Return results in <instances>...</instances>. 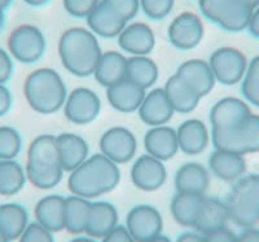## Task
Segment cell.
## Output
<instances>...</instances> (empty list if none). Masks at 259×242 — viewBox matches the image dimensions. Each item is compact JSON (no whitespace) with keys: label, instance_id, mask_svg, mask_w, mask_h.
I'll return each mask as SVG.
<instances>
[{"label":"cell","instance_id":"1","mask_svg":"<svg viewBox=\"0 0 259 242\" xmlns=\"http://www.w3.org/2000/svg\"><path fill=\"white\" fill-rule=\"evenodd\" d=\"M57 52L65 70L74 77L87 78L94 75L104 51L89 27L74 26L61 34Z\"/></svg>","mask_w":259,"mask_h":242},{"label":"cell","instance_id":"2","mask_svg":"<svg viewBox=\"0 0 259 242\" xmlns=\"http://www.w3.org/2000/svg\"><path fill=\"white\" fill-rule=\"evenodd\" d=\"M122 177L121 168L104 154L95 153L69 172L68 188L71 195L95 198L112 192Z\"/></svg>","mask_w":259,"mask_h":242},{"label":"cell","instance_id":"3","mask_svg":"<svg viewBox=\"0 0 259 242\" xmlns=\"http://www.w3.org/2000/svg\"><path fill=\"white\" fill-rule=\"evenodd\" d=\"M27 181L39 189H52L61 183L64 168L60 163L56 135L41 133L31 140L26 152Z\"/></svg>","mask_w":259,"mask_h":242},{"label":"cell","instance_id":"4","mask_svg":"<svg viewBox=\"0 0 259 242\" xmlns=\"http://www.w3.org/2000/svg\"><path fill=\"white\" fill-rule=\"evenodd\" d=\"M24 96L29 107L39 114H55L64 108L68 86L59 71L52 68L32 70L24 82Z\"/></svg>","mask_w":259,"mask_h":242},{"label":"cell","instance_id":"5","mask_svg":"<svg viewBox=\"0 0 259 242\" xmlns=\"http://www.w3.org/2000/svg\"><path fill=\"white\" fill-rule=\"evenodd\" d=\"M227 207L230 218L241 227H254L259 223V174L247 172L232 184Z\"/></svg>","mask_w":259,"mask_h":242},{"label":"cell","instance_id":"6","mask_svg":"<svg viewBox=\"0 0 259 242\" xmlns=\"http://www.w3.org/2000/svg\"><path fill=\"white\" fill-rule=\"evenodd\" d=\"M211 144L245 157L259 153V114L253 112L232 127L211 131Z\"/></svg>","mask_w":259,"mask_h":242},{"label":"cell","instance_id":"7","mask_svg":"<svg viewBox=\"0 0 259 242\" xmlns=\"http://www.w3.org/2000/svg\"><path fill=\"white\" fill-rule=\"evenodd\" d=\"M203 18L218 25L228 33H240L247 29L251 12L241 0H197Z\"/></svg>","mask_w":259,"mask_h":242},{"label":"cell","instance_id":"8","mask_svg":"<svg viewBox=\"0 0 259 242\" xmlns=\"http://www.w3.org/2000/svg\"><path fill=\"white\" fill-rule=\"evenodd\" d=\"M7 51L13 60L25 65L36 64L47 51L45 33L32 24H22L9 33Z\"/></svg>","mask_w":259,"mask_h":242},{"label":"cell","instance_id":"9","mask_svg":"<svg viewBox=\"0 0 259 242\" xmlns=\"http://www.w3.org/2000/svg\"><path fill=\"white\" fill-rule=\"evenodd\" d=\"M207 62L217 83L231 87L242 82L249 65V59L239 48L226 45L212 51Z\"/></svg>","mask_w":259,"mask_h":242},{"label":"cell","instance_id":"10","mask_svg":"<svg viewBox=\"0 0 259 242\" xmlns=\"http://www.w3.org/2000/svg\"><path fill=\"white\" fill-rule=\"evenodd\" d=\"M139 142L135 133L124 126H113L103 132L99 140L100 153L118 166L135 160Z\"/></svg>","mask_w":259,"mask_h":242},{"label":"cell","instance_id":"11","mask_svg":"<svg viewBox=\"0 0 259 242\" xmlns=\"http://www.w3.org/2000/svg\"><path fill=\"white\" fill-rule=\"evenodd\" d=\"M101 107L103 103L96 91L89 87H77L69 91L62 112L70 123L85 126L96 121Z\"/></svg>","mask_w":259,"mask_h":242},{"label":"cell","instance_id":"12","mask_svg":"<svg viewBox=\"0 0 259 242\" xmlns=\"http://www.w3.org/2000/svg\"><path fill=\"white\" fill-rule=\"evenodd\" d=\"M205 36V25L197 13L184 11L172 18L167 27L170 44L179 51H191L200 45Z\"/></svg>","mask_w":259,"mask_h":242},{"label":"cell","instance_id":"13","mask_svg":"<svg viewBox=\"0 0 259 242\" xmlns=\"http://www.w3.org/2000/svg\"><path fill=\"white\" fill-rule=\"evenodd\" d=\"M130 177L138 189L144 192H153L167 180V168L165 162L144 153L133 161Z\"/></svg>","mask_w":259,"mask_h":242},{"label":"cell","instance_id":"14","mask_svg":"<svg viewBox=\"0 0 259 242\" xmlns=\"http://www.w3.org/2000/svg\"><path fill=\"white\" fill-rule=\"evenodd\" d=\"M118 47L130 56H149L156 47L153 29L143 21L127 22L117 38Z\"/></svg>","mask_w":259,"mask_h":242},{"label":"cell","instance_id":"15","mask_svg":"<svg viewBox=\"0 0 259 242\" xmlns=\"http://www.w3.org/2000/svg\"><path fill=\"white\" fill-rule=\"evenodd\" d=\"M253 113V107L245 99L236 96H226L219 99L210 109V130H226L239 123Z\"/></svg>","mask_w":259,"mask_h":242},{"label":"cell","instance_id":"16","mask_svg":"<svg viewBox=\"0 0 259 242\" xmlns=\"http://www.w3.org/2000/svg\"><path fill=\"white\" fill-rule=\"evenodd\" d=\"M179 152L186 156H198L211 144V130L198 118L183 121L177 128Z\"/></svg>","mask_w":259,"mask_h":242},{"label":"cell","instance_id":"17","mask_svg":"<svg viewBox=\"0 0 259 242\" xmlns=\"http://www.w3.org/2000/svg\"><path fill=\"white\" fill-rule=\"evenodd\" d=\"M207 168L219 180L233 184L247 174V161L239 153L214 148L207 158Z\"/></svg>","mask_w":259,"mask_h":242},{"label":"cell","instance_id":"18","mask_svg":"<svg viewBox=\"0 0 259 242\" xmlns=\"http://www.w3.org/2000/svg\"><path fill=\"white\" fill-rule=\"evenodd\" d=\"M138 114L143 123L149 127H156L167 124L174 117L175 110L171 107L163 87H153L145 93Z\"/></svg>","mask_w":259,"mask_h":242},{"label":"cell","instance_id":"19","mask_svg":"<svg viewBox=\"0 0 259 242\" xmlns=\"http://www.w3.org/2000/svg\"><path fill=\"white\" fill-rule=\"evenodd\" d=\"M145 153L162 162L172 160L179 152L177 130L168 124L149 127L143 137Z\"/></svg>","mask_w":259,"mask_h":242},{"label":"cell","instance_id":"20","mask_svg":"<svg viewBox=\"0 0 259 242\" xmlns=\"http://www.w3.org/2000/svg\"><path fill=\"white\" fill-rule=\"evenodd\" d=\"M127 229L136 241H149L161 233V215L149 205H139L130 211L127 218Z\"/></svg>","mask_w":259,"mask_h":242},{"label":"cell","instance_id":"21","mask_svg":"<svg viewBox=\"0 0 259 242\" xmlns=\"http://www.w3.org/2000/svg\"><path fill=\"white\" fill-rule=\"evenodd\" d=\"M175 74L179 75L192 89L197 92L201 99L207 96L217 84L209 62L202 59H191L182 62Z\"/></svg>","mask_w":259,"mask_h":242},{"label":"cell","instance_id":"22","mask_svg":"<svg viewBox=\"0 0 259 242\" xmlns=\"http://www.w3.org/2000/svg\"><path fill=\"white\" fill-rule=\"evenodd\" d=\"M145 93V89L124 78L121 82L106 88V100L115 112L130 114L138 113Z\"/></svg>","mask_w":259,"mask_h":242},{"label":"cell","instance_id":"23","mask_svg":"<svg viewBox=\"0 0 259 242\" xmlns=\"http://www.w3.org/2000/svg\"><path fill=\"white\" fill-rule=\"evenodd\" d=\"M211 180L209 168L196 161L183 163L175 172L174 184L177 192L203 196Z\"/></svg>","mask_w":259,"mask_h":242},{"label":"cell","instance_id":"24","mask_svg":"<svg viewBox=\"0 0 259 242\" xmlns=\"http://www.w3.org/2000/svg\"><path fill=\"white\" fill-rule=\"evenodd\" d=\"M60 163L65 172H70L82 165L90 156V145L83 136L74 132H62L56 136Z\"/></svg>","mask_w":259,"mask_h":242},{"label":"cell","instance_id":"25","mask_svg":"<svg viewBox=\"0 0 259 242\" xmlns=\"http://www.w3.org/2000/svg\"><path fill=\"white\" fill-rule=\"evenodd\" d=\"M85 22L97 38L103 39H117L127 24L114 9L103 2L90 13Z\"/></svg>","mask_w":259,"mask_h":242},{"label":"cell","instance_id":"26","mask_svg":"<svg viewBox=\"0 0 259 242\" xmlns=\"http://www.w3.org/2000/svg\"><path fill=\"white\" fill-rule=\"evenodd\" d=\"M166 96L170 101L171 107L175 110V113L179 114H189L193 112L200 104L201 98L194 89L187 84L179 75H171L166 80L163 86Z\"/></svg>","mask_w":259,"mask_h":242},{"label":"cell","instance_id":"27","mask_svg":"<svg viewBox=\"0 0 259 242\" xmlns=\"http://www.w3.org/2000/svg\"><path fill=\"white\" fill-rule=\"evenodd\" d=\"M127 57L119 51H106L103 52L101 59L95 69L94 77L100 86H113L126 78Z\"/></svg>","mask_w":259,"mask_h":242},{"label":"cell","instance_id":"28","mask_svg":"<svg viewBox=\"0 0 259 242\" xmlns=\"http://www.w3.org/2000/svg\"><path fill=\"white\" fill-rule=\"evenodd\" d=\"M159 78V68L157 62L149 56L127 57L126 79L142 87L145 91L153 88Z\"/></svg>","mask_w":259,"mask_h":242},{"label":"cell","instance_id":"29","mask_svg":"<svg viewBox=\"0 0 259 242\" xmlns=\"http://www.w3.org/2000/svg\"><path fill=\"white\" fill-rule=\"evenodd\" d=\"M65 206L66 198L61 196L51 195L41 198L35 210L38 223L48 230L65 227Z\"/></svg>","mask_w":259,"mask_h":242},{"label":"cell","instance_id":"30","mask_svg":"<svg viewBox=\"0 0 259 242\" xmlns=\"http://www.w3.org/2000/svg\"><path fill=\"white\" fill-rule=\"evenodd\" d=\"M230 218L228 207L226 202H222L218 198H210L203 196L200 214L196 220V227L203 232H211L214 229L224 227L227 219Z\"/></svg>","mask_w":259,"mask_h":242},{"label":"cell","instance_id":"31","mask_svg":"<svg viewBox=\"0 0 259 242\" xmlns=\"http://www.w3.org/2000/svg\"><path fill=\"white\" fill-rule=\"evenodd\" d=\"M117 211L108 202H94L90 209L87 232L94 237H104L117 227Z\"/></svg>","mask_w":259,"mask_h":242},{"label":"cell","instance_id":"32","mask_svg":"<svg viewBox=\"0 0 259 242\" xmlns=\"http://www.w3.org/2000/svg\"><path fill=\"white\" fill-rule=\"evenodd\" d=\"M203 196L193 193L177 192L171 201V211L183 225H194L200 214Z\"/></svg>","mask_w":259,"mask_h":242},{"label":"cell","instance_id":"33","mask_svg":"<svg viewBox=\"0 0 259 242\" xmlns=\"http://www.w3.org/2000/svg\"><path fill=\"white\" fill-rule=\"evenodd\" d=\"M26 183V170L22 163L17 160L0 161V195H16Z\"/></svg>","mask_w":259,"mask_h":242},{"label":"cell","instance_id":"34","mask_svg":"<svg viewBox=\"0 0 259 242\" xmlns=\"http://www.w3.org/2000/svg\"><path fill=\"white\" fill-rule=\"evenodd\" d=\"M91 202L79 196H70L66 198L65 206V227L73 233H79L87 229Z\"/></svg>","mask_w":259,"mask_h":242},{"label":"cell","instance_id":"35","mask_svg":"<svg viewBox=\"0 0 259 242\" xmlns=\"http://www.w3.org/2000/svg\"><path fill=\"white\" fill-rule=\"evenodd\" d=\"M27 211L18 204L0 206V228L9 237H17L26 229Z\"/></svg>","mask_w":259,"mask_h":242},{"label":"cell","instance_id":"36","mask_svg":"<svg viewBox=\"0 0 259 242\" xmlns=\"http://www.w3.org/2000/svg\"><path fill=\"white\" fill-rule=\"evenodd\" d=\"M242 99L251 107L259 109V55L249 60L247 70L242 82L240 83Z\"/></svg>","mask_w":259,"mask_h":242},{"label":"cell","instance_id":"37","mask_svg":"<svg viewBox=\"0 0 259 242\" xmlns=\"http://www.w3.org/2000/svg\"><path fill=\"white\" fill-rule=\"evenodd\" d=\"M22 147V136L17 128L7 124L0 126V161L17 160Z\"/></svg>","mask_w":259,"mask_h":242},{"label":"cell","instance_id":"38","mask_svg":"<svg viewBox=\"0 0 259 242\" xmlns=\"http://www.w3.org/2000/svg\"><path fill=\"white\" fill-rule=\"evenodd\" d=\"M175 6V0H140V11L148 18L161 21L171 15Z\"/></svg>","mask_w":259,"mask_h":242},{"label":"cell","instance_id":"39","mask_svg":"<svg viewBox=\"0 0 259 242\" xmlns=\"http://www.w3.org/2000/svg\"><path fill=\"white\" fill-rule=\"evenodd\" d=\"M101 0H62V6L68 15L74 18H87Z\"/></svg>","mask_w":259,"mask_h":242},{"label":"cell","instance_id":"40","mask_svg":"<svg viewBox=\"0 0 259 242\" xmlns=\"http://www.w3.org/2000/svg\"><path fill=\"white\" fill-rule=\"evenodd\" d=\"M113 8L126 22H131L140 12V0H101Z\"/></svg>","mask_w":259,"mask_h":242},{"label":"cell","instance_id":"41","mask_svg":"<svg viewBox=\"0 0 259 242\" xmlns=\"http://www.w3.org/2000/svg\"><path fill=\"white\" fill-rule=\"evenodd\" d=\"M21 236H22L21 242H53L50 230L39 223L29 225Z\"/></svg>","mask_w":259,"mask_h":242},{"label":"cell","instance_id":"42","mask_svg":"<svg viewBox=\"0 0 259 242\" xmlns=\"http://www.w3.org/2000/svg\"><path fill=\"white\" fill-rule=\"evenodd\" d=\"M15 73V60L6 48L0 47V84H7Z\"/></svg>","mask_w":259,"mask_h":242},{"label":"cell","instance_id":"43","mask_svg":"<svg viewBox=\"0 0 259 242\" xmlns=\"http://www.w3.org/2000/svg\"><path fill=\"white\" fill-rule=\"evenodd\" d=\"M205 242H237V237L228 230L227 228L222 227L218 229H214L209 233H206V237L203 238Z\"/></svg>","mask_w":259,"mask_h":242},{"label":"cell","instance_id":"44","mask_svg":"<svg viewBox=\"0 0 259 242\" xmlns=\"http://www.w3.org/2000/svg\"><path fill=\"white\" fill-rule=\"evenodd\" d=\"M103 242H135L133 234L123 227H115L104 236Z\"/></svg>","mask_w":259,"mask_h":242},{"label":"cell","instance_id":"45","mask_svg":"<svg viewBox=\"0 0 259 242\" xmlns=\"http://www.w3.org/2000/svg\"><path fill=\"white\" fill-rule=\"evenodd\" d=\"M13 107V94L7 84H0V118L11 112Z\"/></svg>","mask_w":259,"mask_h":242},{"label":"cell","instance_id":"46","mask_svg":"<svg viewBox=\"0 0 259 242\" xmlns=\"http://www.w3.org/2000/svg\"><path fill=\"white\" fill-rule=\"evenodd\" d=\"M246 30L250 33L251 36H254V38L259 40V6L253 9Z\"/></svg>","mask_w":259,"mask_h":242},{"label":"cell","instance_id":"47","mask_svg":"<svg viewBox=\"0 0 259 242\" xmlns=\"http://www.w3.org/2000/svg\"><path fill=\"white\" fill-rule=\"evenodd\" d=\"M237 242H259V229L255 227L245 228L244 232L237 237Z\"/></svg>","mask_w":259,"mask_h":242},{"label":"cell","instance_id":"48","mask_svg":"<svg viewBox=\"0 0 259 242\" xmlns=\"http://www.w3.org/2000/svg\"><path fill=\"white\" fill-rule=\"evenodd\" d=\"M25 4L30 7H34V8H39V7H43L46 4H48L51 0H22Z\"/></svg>","mask_w":259,"mask_h":242},{"label":"cell","instance_id":"49","mask_svg":"<svg viewBox=\"0 0 259 242\" xmlns=\"http://www.w3.org/2000/svg\"><path fill=\"white\" fill-rule=\"evenodd\" d=\"M7 24V16H6V11L3 9H0V33L3 31L4 27H6Z\"/></svg>","mask_w":259,"mask_h":242},{"label":"cell","instance_id":"50","mask_svg":"<svg viewBox=\"0 0 259 242\" xmlns=\"http://www.w3.org/2000/svg\"><path fill=\"white\" fill-rule=\"evenodd\" d=\"M245 6H247L250 9L256 8L259 6V0H241Z\"/></svg>","mask_w":259,"mask_h":242},{"label":"cell","instance_id":"51","mask_svg":"<svg viewBox=\"0 0 259 242\" xmlns=\"http://www.w3.org/2000/svg\"><path fill=\"white\" fill-rule=\"evenodd\" d=\"M12 3H13V0H0V9L7 11Z\"/></svg>","mask_w":259,"mask_h":242},{"label":"cell","instance_id":"52","mask_svg":"<svg viewBox=\"0 0 259 242\" xmlns=\"http://www.w3.org/2000/svg\"><path fill=\"white\" fill-rule=\"evenodd\" d=\"M145 242H170V239L166 238V237H163V236H157V237H154V238L149 239V241H145Z\"/></svg>","mask_w":259,"mask_h":242},{"label":"cell","instance_id":"53","mask_svg":"<svg viewBox=\"0 0 259 242\" xmlns=\"http://www.w3.org/2000/svg\"><path fill=\"white\" fill-rule=\"evenodd\" d=\"M7 237L8 236H7L6 232L0 228V242H7Z\"/></svg>","mask_w":259,"mask_h":242},{"label":"cell","instance_id":"54","mask_svg":"<svg viewBox=\"0 0 259 242\" xmlns=\"http://www.w3.org/2000/svg\"><path fill=\"white\" fill-rule=\"evenodd\" d=\"M73 242H94V241H92V239H90V238H84V237H80V238L74 239Z\"/></svg>","mask_w":259,"mask_h":242}]
</instances>
